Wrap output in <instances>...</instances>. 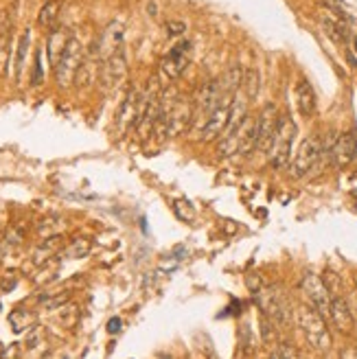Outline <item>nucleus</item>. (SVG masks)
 Returning a JSON list of instances; mask_svg holds the SVG:
<instances>
[{
  "instance_id": "obj_4",
  "label": "nucleus",
  "mask_w": 357,
  "mask_h": 359,
  "mask_svg": "<svg viewBox=\"0 0 357 359\" xmlns=\"http://www.w3.org/2000/svg\"><path fill=\"white\" fill-rule=\"evenodd\" d=\"M193 119H195L193 106H191L189 101H184L182 97H173L169 101V106L162 101V114H160L158 125L162 127L164 134L173 136V134L184 132Z\"/></svg>"
},
{
  "instance_id": "obj_37",
  "label": "nucleus",
  "mask_w": 357,
  "mask_h": 359,
  "mask_svg": "<svg viewBox=\"0 0 357 359\" xmlns=\"http://www.w3.org/2000/svg\"><path fill=\"white\" fill-rule=\"evenodd\" d=\"M355 50H357V35H355Z\"/></svg>"
},
{
  "instance_id": "obj_21",
  "label": "nucleus",
  "mask_w": 357,
  "mask_h": 359,
  "mask_svg": "<svg viewBox=\"0 0 357 359\" xmlns=\"http://www.w3.org/2000/svg\"><path fill=\"white\" fill-rule=\"evenodd\" d=\"M29 46H31V31L27 29L18 40L16 46V59H14V75H16V81H20L22 70L27 66V55H29Z\"/></svg>"
},
{
  "instance_id": "obj_27",
  "label": "nucleus",
  "mask_w": 357,
  "mask_h": 359,
  "mask_svg": "<svg viewBox=\"0 0 357 359\" xmlns=\"http://www.w3.org/2000/svg\"><path fill=\"white\" fill-rule=\"evenodd\" d=\"M11 64V33L0 35V77H5Z\"/></svg>"
},
{
  "instance_id": "obj_22",
  "label": "nucleus",
  "mask_w": 357,
  "mask_h": 359,
  "mask_svg": "<svg viewBox=\"0 0 357 359\" xmlns=\"http://www.w3.org/2000/svg\"><path fill=\"white\" fill-rule=\"evenodd\" d=\"M59 248H61V235H55V237H46L40 246H37V250L33 252V261L40 265L44 261H48L50 256L59 254Z\"/></svg>"
},
{
  "instance_id": "obj_31",
  "label": "nucleus",
  "mask_w": 357,
  "mask_h": 359,
  "mask_svg": "<svg viewBox=\"0 0 357 359\" xmlns=\"http://www.w3.org/2000/svg\"><path fill=\"white\" fill-rule=\"evenodd\" d=\"M300 353L294 349V344H289V342H280L276 344V349L272 351V357L276 359H291V357H298Z\"/></svg>"
},
{
  "instance_id": "obj_16",
  "label": "nucleus",
  "mask_w": 357,
  "mask_h": 359,
  "mask_svg": "<svg viewBox=\"0 0 357 359\" xmlns=\"http://www.w3.org/2000/svg\"><path fill=\"white\" fill-rule=\"evenodd\" d=\"M329 318L334 327L340 331V333H351L355 329V318L349 309V304L344 298L340 296H334L331 298V309H329Z\"/></svg>"
},
{
  "instance_id": "obj_2",
  "label": "nucleus",
  "mask_w": 357,
  "mask_h": 359,
  "mask_svg": "<svg viewBox=\"0 0 357 359\" xmlns=\"http://www.w3.org/2000/svg\"><path fill=\"white\" fill-rule=\"evenodd\" d=\"M81 66H84V44L77 37L70 35L66 48H64V53L59 55L57 64L53 66L55 84L59 88H70V84L77 79Z\"/></svg>"
},
{
  "instance_id": "obj_11",
  "label": "nucleus",
  "mask_w": 357,
  "mask_h": 359,
  "mask_svg": "<svg viewBox=\"0 0 357 359\" xmlns=\"http://www.w3.org/2000/svg\"><path fill=\"white\" fill-rule=\"evenodd\" d=\"M300 289L305 293V298L309 300V304L313 307L316 311H320L322 316H329V309H331V291L329 287L325 285V280L316 274H305L302 280H300Z\"/></svg>"
},
{
  "instance_id": "obj_5",
  "label": "nucleus",
  "mask_w": 357,
  "mask_h": 359,
  "mask_svg": "<svg viewBox=\"0 0 357 359\" xmlns=\"http://www.w3.org/2000/svg\"><path fill=\"white\" fill-rule=\"evenodd\" d=\"M254 298H257L259 309L263 311V316H267L274 324L285 327L289 324V302L285 300V296L280 293L278 287H259L254 291Z\"/></svg>"
},
{
  "instance_id": "obj_32",
  "label": "nucleus",
  "mask_w": 357,
  "mask_h": 359,
  "mask_svg": "<svg viewBox=\"0 0 357 359\" xmlns=\"http://www.w3.org/2000/svg\"><path fill=\"white\" fill-rule=\"evenodd\" d=\"M261 338H263V342H274L276 340V333H274V322L267 316H263V320H261Z\"/></svg>"
},
{
  "instance_id": "obj_8",
  "label": "nucleus",
  "mask_w": 357,
  "mask_h": 359,
  "mask_svg": "<svg viewBox=\"0 0 357 359\" xmlns=\"http://www.w3.org/2000/svg\"><path fill=\"white\" fill-rule=\"evenodd\" d=\"M224 101H231V99H226L222 95V88H220V81L218 79H209V81H204L200 88H197V93H195V99H193V114H195V119L202 123V121H206L211 114L218 110Z\"/></svg>"
},
{
  "instance_id": "obj_18",
  "label": "nucleus",
  "mask_w": 357,
  "mask_h": 359,
  "mask_svg": "<svg viewBox=\"0 0 357 359\" xmlns=\"http://www.w3.org/2000/svg\"><path fill=\"white\" fill-rule=\"evenodd\" d=\"M296 106H298V112L302 114L305 119L313 117L316 108H318L313 88H311L309 81H305V79H300V81L296 84Z\"/></svg>"
},
{
  "instance_id": "obj_14",
  "label": "nucleus",
  "mask_w": 357,
  "mask_h": 359,
  "mask_svg": "<svg viewBox=\"0 0 357 359\" xmlns=\"http://www.w3.org/2000/svg\"><path fill=\"white\" fill-rule=\"evenodd\" d=\"M189 53H191V42H180V44H175L171 50H169V55L162 59L160 64V68L162 72L169 77V79H177L189 66Z\"/></svg>"
},
{
  "instance_id": "obj_24",
  "label": "nucleus",
  "mask_w": 357,
  "mask_h": 359,
  "mask_svg": "<svg viewBox=\"0 0 357 359\" xmlns=\"http://www.w3.org/2000/svg\"><path fill=\"white\" fill-rule=\"evenodd\" d=\"M59 11H61V5L57 0H46L40 9V14H37V24H40L42 29H53L59 18Z\"/></svg>"
},
{
  "instance_id": "obj_9",
  "label": "nucleus",
  "mask_w": 357,
  "mask_h": 359,
  "mask_svg": "<svg viewBox=\"0 0 357 359\" xmlns=\"http://www.w3.org/2000/svg\"><path fill=\"white\" fill-rule=\"evenodd\" d=\"M235 99V97H233ZM233 99L231 101H224V104L215 110L206 121H202L200 130L195 132V140L197 143H213L218 140L228 127V121H231V106H233Z\"/></svg>"
},
{
  "instance_id": "obj_26",
  "label": "nucleus",
  "mask_w": 357,
  "mask_h": 359,
  "mask_svg": "<svg viewBox=\"0 0 357 359\" xmlns=\"http://www.w3.org/2000/svg\"><path fill=\"white\" fill-rule=\"evenodd\" d=\"M241 86H244L246 90V97L248 99H254L259 95V90H261V75L259 70H246L244 72V81H241Z\"/></svg>"
},
{
  "instance_id": "obj_3",
  "label": "nucleus",
  "mask_w": 357,
  "mask_h": 359,
  "mask_svg": "<svg viewBox=\"0 0 357 359\" xmlns=\"http://www.w3.org/2000/svg\"><path fill=\"white\" fill-rule=\"evenodd\" d=\"M294 138H296V123L289 117H278L274 140H272L270 149H267V160H270L274 169H283V166L289 164Z\"/></svg>"
},
{
  "instance_id": "obj_17",
  "label": "nucleus",
  "mask_w": 357,
  "mask_h": 359,
  "mask_svg": "<svg viewBox=\"0 0 357 359\" xmlns=\"http://www.w3.org/2000/svg\"><path fill=\"white\" fill-rule=\"evenodd\" d=\"M322 29L334 42H347L349 40V20H344L338 11L327 9L322 14Z\"/></svg>"
},
{
  "instance_id": "obj_6",
  "label": "nucleus",
  "mask_w": 357,
  "mask_h": 359,
  "mask_svg": "<svg viewBox=\"0 0 357 359\" xmlns=\"http://www.w3.org/2000/svg\"><path fill=\"white\" fill-rule=\"evenodd\" d=\"M127 75H130V68H127V57L123 48H119L117 53H112L108 59L101 61L99 81L106 93H117L127 81Z\"/></svg>"
},
{
  "instance_id": "obj_19",
  "label": "nucleus",
  "mask_w": 357,
  "mask_h": 359,
  "mask_svg": "<svg viewBox=\"0 0 357 359\" xmlns=\"http://www.w3.org/2000/svg\"><path fill=\"white\" fill-rule=\"evenodd\" d=\"M68 40H70V35H68L66 29H57V27L50 29L48 40H46V53H48L50 66H55V64H57V59L64 53V48H66Z\"/></svg>"
},
{
  "instance_id": "obj_10",
  "label": "nucleus",
  "mask_w": 357,
  "mask_h": 359,
  "mask_svg": "<svg viewBox=\"0 0 357 359\" xmlns=\"http://www.w3.org/2000/svg\"><path fill=\"white\" fill-rule=\"evenodd\" d=\"M140 112H143V93H140L138 88H130L125 101L119 108V117H117L119 134H127L130 130H136L140 121Z\"/></svg>"
},
{
  "instance_id": "obj_13",
  "label": "nucleus",
  "mask_w": 357,
  "mask_h": 359,
  "mask_svg": "<svg viewBox=\"0 0 357 359\" xmlns=\"http://www.w3.org/2000/svg\"><path fill=\"white\" fill-rule=\"evenodd\" d=\"M93 55L99 59V61H104L108 59L112 53H117L119 48H123V27L119 22H112L110 27L101 33V37L97 40V44H93Z\"/></svg>"
},
{
  "instance_id": "obj_12",
  "label": "nucleus",
  "mask_w": 357,
  "mask_h": 359,
  "mask_svg": "<svg viewBox=\"0 0 357 359\" xmlns=\"http://www.w3.org/2000/svg\"><path fill=\"white\" fill-rule=\"evenodd\" d=\"M276 125H278V114L272 104H267L257 117V149L265 151L270 149L274 134H276Z\"/></svg>"
},
{
  "instance_id": "obj_25",
  "label": "nucleus",
  "mask_w": 357,
  "mask_h": 359,
  "mask_svg": "<svg viewBox=\"0 0 357 359\" xmlns=\"http://www.w3.org/2000/svg\"><path fill=\"white\" fill-rule=\"evenodd\" d=\"M9 324L11 329H14L16 333H24L31 324H33V318L29 311H24V309H14L9 313Z\"/></svg>"
},
{
  "instance_id": "obj_34",
  "label": "nucleus",
  "mask_w": 357,
  "mask_h": 359,
  "mask_svg": "<svg viewBox=\"0 0 357 359\" xmlns=\"http://www.w3.org/2000/svg\"><path fill=\"white\" fill-rule=\"evenodd\" d=\"M184 31H186V24H184V22H180V20H169V22H167V33H169L171 37L182 35Z\"/></svg>"
},
{
  "instance_id": "obj_29",
  "label": "nucleus",
  "mask_w": 357,
  "mask_h": 359,
  "mask_svg": "<svg viewBox=\"0 0 357 359\" xmlns=\"http://www.w3.org/2000/svg\"><path fill=\"white\" fill-rule=\"evenodd\" d=\"M59 233H61V220H57V217H48V220H42L40 224H37V235H40L42 239L55 237Z\"/></svg>"
},
{
  "instance_id": "obj_28",
  "label": "nucleus",
  "mask_w": 357,
  "mask_h": 359,
  "mask_svg": "<svg viewBox=\"0 0 357 359\" xmlns=\"http://www.w3.org/2000/svg\"><path fill=\"white\" fill-rule=\"evenodd\" d=\"M68 300H70V291H59V293H50V296H42L40 304L44 307L46 311H57Z\"/></svg>"
},
{
  "instance_id": "obj_36",
  "label": "nucleus",
  "mask_w": 357,
  "mask_h": 359,
  "mask_svg": "<svg viewBox=\"0 0 357 359\" xmlns=\"http://www.w3.org/2000/svg\"><path fill=\"white\" fill-rule=\"evenodd\" d=\"M342 357H357V351H344Z\"/></svg>"
},
{
  "instance_id": "obj_33",
  "label": "nucleus",
  "mask_w": 357,
  "mask_h": 359,
  "mask_svg": "<svg viewBox=\"0 0 357 359\" xmlns=\"http://www.w3.org/2000/svg\"><path fill=\"white\" fill-rule=\"evenodd\" d=\"M42 84V50L35 53V68H33V86Z\"/></svg>"
},
{
  "instance_id": "obj_15",
  "label": "nucleus",
  "mask_w": 357,
  "mask_h": 359,
  "mask_svg": "<svg viewBox=\"0 0 357 359\" xmlns=\"http://www.w3.org/2000/svg\"><path fill=\"white\" fill-rule=\"evenodd\" d=\"M329 156L334 158L338 166H347L357 158V132H347L336 138L334 147H331Z\"/></svg>"
},
{
  "instance_id": "obj_20",
  "label": "nucleus",
  "mask_w": 357,
  "mask_h": 359,
  "mask_svg": "<svg viewBox=\"0 0 357 359\" xmlns=\"http://www.w3.org/2000/svg\"><path fill=\"white\" fill-rule=\"evenodd\" d=\"M244 68L239 66V64H235V66H231L228 68L222 77H220V88H222V95L226 97V99H233L235 97V93L239 90V86H241V81H244Z\"/></svg>"
},
{
  "instance_id": "obj_23",
  "label": "nucleus",
  "mask_w": 357,
  "mask_h": 359,
  "mask_svg": "<svg viewBox=\"0 0 357 359\" xmlns=\"http://www.w3.org/2000/svg\"><path fill=\"white\" fill-rule=\"evenodd\" d=\"M90 250H93L90 239L79 237V239H73L68 246L61 250V256H64V259H70V261H75V259H86V256L90 254Z\"/></svg>"
},
{
  "instance_id": "obj_1",
  "label": "nucleus",
  "mask_w": 357,
  "mask_h": 359,
  "mask_svg": "<svg viewBox=\"0 0 357 359\" xmlns=\"http://www.w3.org/2000/svg\"><path fill=\"white\" fill-rule=\"evenodd\" d=\"M296 324L302 331L305 340L316 353H329L331 349V333L325 322V316L316 311L311 304H302L296 309Z\"/></svg>"
},
{
  "instance_id": "obj_30",
  "label": "nucleus",
  "mask_w": 357,
  "mask_h": 359,
  "mask_svg": "<svg viewBox=\"0 0 357 359\" xmlns=\"http://www.w3.org/2000/svg\"><path fill=\"white\" fill-rule=\"evenodd\" d=\"M173 211H175V215L180 217L182 222H193L195 220V211H193V206H191V202L186 204L184 200H177Z\"/></svg>"
},
{
  "instance_id": "obj_35",
  "label": "nucleus",
  "mask_w": 357,
  "mask_h": 359,
  "mask_svg": "<svg viewBox=\"0 0 357 359\" xmlns=\"http://www.w3.org/2000/svg\"><path fill=\"white\" fill-rule=\"evenodd\" d=\"M121 327H123L121 318H112L110 322H108V333H110V336H114V333H119V331H121Z\"/></svg>"
},
{
  "instance_id": "obj_7",
  "label": "nucleus",
  "mask_w": 357,
  "mask_h": 359,
  "mask_svg": "<svg viewBox=\"0 0 357 359\" xmlns=\"http://www.w3.org/2000/svg\"><path fill=\"white\" fill-rule=\"evenodd\" d=\"M322 153H325L322 151V140L318 136H307L300 143L294 160H289V175L298 177V180L305 177L318 164V160H320Z\"/></svg>"
}]
</instances>
